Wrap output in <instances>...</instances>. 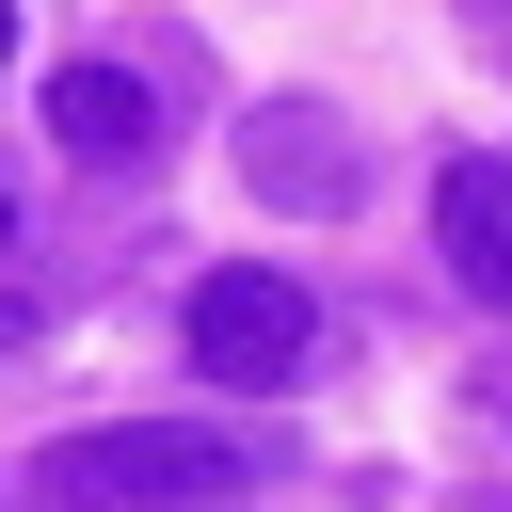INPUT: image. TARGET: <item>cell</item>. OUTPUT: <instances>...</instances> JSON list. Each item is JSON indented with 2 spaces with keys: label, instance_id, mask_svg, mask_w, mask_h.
Masks as SVG:
<instances>
[{
  "label": "cell",
  "instance_id": "obj_1",
  "mask_svg": "<svg viewBox=\"0 0 512 512\" xmlns=\"http://www.w3.org/2000/svg\"><path fill=\"white\" fill-rule=\"evenodd\" d=\"M224 496H240V432H192V416L32 448V512H224Z\"/></svg>",
  "mask_w": 512,
  "mask_h": 512
},
{
  "label": "cell",
  "instance_id": "obj_7",
  "mask_svg": "<svg viewBox=\"0 0 512 512\" xmlns=\"http://www.w3.org/2000/svg\"><path fill=\"white\" fill-rule=\"evenodd\" d=\"M0 240H16V192H0Z\"/></svg>",
  "mask_w": 512,
  "mask_h": 512
},
{
  "label": "cell",
  "instance_id": "obj_4",
  "mask_svg": "<svg viewBox=\"0 0 512 512\" xmlns=\"http://www.w3.org/2000/svg\"><path fill=\"white\" fill-rule=\"evenodd\" d=\"M432 256H448L464 304L512 320V160H448V176H432Z\"/></svg>",
  "mask_w": 512,
  "mask_h": 512
},
{
  "label": "cell",
  "instance_id": "obj_3",
  "mask_svg": "<svg viewBox=\"0 0 512 512\" xmlns=\"http://www.w3.org/2000/svg\"><path fill=\"white\" fill-rule=\"evenodd\" d=\"M240 192H256V208H352L368 160H352V128H336L320 96H272V112L240 128Z\"/></svg>",
  "mask_w": 512,
  "mask_h": 512
},
{
  "label": "cell",
  "instance_id": "obj_6",
  "mask_svg": "<svg viewBox=\"0 0 512 512\" xmlns=\"http://www.w3.org/2000/svg\"><path fill=\"white\" fill-rule=\"evenodd\" d=\"M0 64H16V0H0Z\"/></svg>",
  "mask_w": 512,
  "mask_h": 512
},
{
  "label": "cell",
  "instance_id": "obj_5",
  "mask_svg": "<svg viewBox=\"0 0 512 512\" xmlns=\"http://www.w3.org/2000/svg\"><path fill=\"white\" fill-rule=\"evenodd\" d=\"M48 128H64V160H96V176L128 160V176H144V144H160V96H144L128 64H64V80H48Z\"/></svg>",
  "mask_w": 512,
  "mask_h": 512
},
{
  "label": "cell",
  "instance_id": "obj_2",
  "mask_svg": "<svg viewBox=\"0 0 512 512\" xmlns=\"http://www.w3.org/2000/svg\"><path fill=\"white\" fill-rule=\"evenodd\" d=\"M304 336H320V304H304L288 272H256V256L192 288V368H208V384H288Z\"/></svg>",
  "mask_w": 512,
  "mask_h": 512
}]
</instances>
